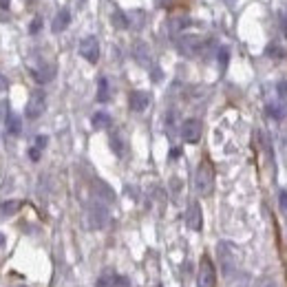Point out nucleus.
<instances>
[{
    "label": "nucleus",
    "mask_w": 287,
    "mask_h": 287,
    "mask_svg": "<svg viewBox=\"0 0 287 287\" xmlns=\"http://www.w3.org/2000/svg\"><path fill=\"white\" fill-rule=\"evenodd\" d=\"M194 190L201 194V197H210L214 190V168L208 159H203L197 166V172H194Z\"/></svg>",
    "instance_id": "nucleus-1"
},
{
    "label": "nucleus",
    "mask_w": 287,
    "mask_h": 287,
    "mask_svg": "<svg viewBox=\"0 0 287 287\" xmlns=\"http://www.w3.org/2000/svg\"><path fill=\"white\" fill-rule=\"evenodd\" d=\"M86 223L93 230H100L109 223V210H106V206L102 201H93L86 208Z\"/></svg>",
    "instance_id": "nucleus-2"
},
{
    "label": "nucleus",
    "mask_w": 287,
    "mask_h": 287,
    "mask_svg": "<svg viewBox=\"0 0 287 287\" xmlns=\"http://www.w3.org/2000/svg\"><path fill=\"white\" fill-rule=\"evenodd\" d=\"M197 285L199 287H217V270H214V263L210 261L208 254H203L201 263H199Z\"/></svg>",
    "instance_id": "nucleus-3"
},
{
    "label": "nucleus",
    "mask_w": 287,
    "mask_h": 287,
    "mask_svg": "<svg viewBox=\"0 0 287 287\" xmlns=\"http://www.w3.org/2000/svg\"><path fill=\"white\" fill-rule=\"evenodd\" d=\"M217 254H219V261H221V268L223 272H234V268H237L239 263V252L234 245H230L228 241H221V243L217 245Z\"/></svg>",
    "instance_id": "nucleus-4"
},
{
    "label": "nucleus",
    "mask_w": 287,
    "mask_h": 287,
    "mask_svg": "<svg viewBox=\"0 0 287 287\" xmlns=\"http://www.w3.org/2000/svg\"><path fill=\"white\" fill-rule=\"evenodd\" d=\"M44 109H47V95H44V91H40V89L31 91L29 102H27V109H24V115H27L29 120H38V117L44 113Z\"/></svg>",
    "instance_id": "nucleus-5"
},
{
    "label": "nucleus",
    "mask_w": 287,
    "mask_h": 287,
    "mask_svg": "<svg viewBox=\"0 0 287 287\" xmlns=\"http://www.w3.org/2000/svg\"><path fill=\"white\" fill-rule=\"evenodd\" d=\"M80 55L86 60V62L95 64L97 60H100V40L95 38V35H89V38H84L80 42Z\"/></svg>",
    "instance_id": "nucleus-6"
},
{
    "label": "nucleus",
    "mask_w": 287,
    "mask_h": 287,
    "mask_svg": "<svg viewBox=\"0 0 287 287\" xmlns=\"http://www.w3.org/2000/svg\"><path fill=\"white\" fill-rule=\"evenodd\" d=\"M201 133H203V124L199 120H186L181 124V137H183V142H188V144H197L199 140H201Z\"/></svg>",
    "instance_id": "nucleus-7"
},
{
    "label": "nucleus",
    "mask_w": 287,
    "mask_h": 287,
    "mask_svg": "<svg viewBox=\"0 0 287 287\" xmlns=\"http://www.w3.org/2000/svg\"><path fill=\"white\" fill-rule=\"evenodd\" d=\"M177 47H179V51H181L183 55H190V58H192V55H197L199 51L206 47V42H201V40L194 38V35H183V38H179Z\"/></svg>",
    "instance_id": "nucleus-8"
},
{
    "label": "nucleus",
    "mask_w": 287,
    "mask_h": 287,
    "mask_svg": "<svg viewBox=\"0 0 287 287\" xmlns=\"http://www.w3.org/2000/svg\"><path fill=\"white\" fill-rule=\"evenodd\" d=\"M186 223H188V228H190V230H194V232H199V230H201L203 217H201V206H199L197 201H192L190 206H188V210H186Z\"/></svg>",
    "instance_id": "nucleus-9"
},
{
    "label": "nucleus",
    "mask_w": 287,
    "mask_h": 287,
    "mask_svg": "<svg viewBox=\"0 0 287 287\" xmlns=\"http://www.w3.org/2000/svg\"><path fill=\"white\" fill-rule=\"evenodd\" d=\"M148 104H150V95H148L146 91H133V93L128 95V106H131V111L142 113V111L148 109Z\"/></svg>",
    "instance_id": "nucleus-10"
},
{
    "label": "nucleus",
    "mask_w": 287,
    "mask_h": 287,
    "mask_svg": "<svg viewBox=\"0 0 287 287\" xmlns=\"http://www.w3.org/2000/svg\"><path fill=\"white\" fill-rule=\"evenodd\" d=\"M31 73H33L35 82L44 84V82L53 80V75H55V66H53V64H47V62H40V66H31Z\"/></svg>",
    "instance_id": "nucleus-11"
},
{
    "label": "nucleus",
    "mask_w": 287,
    "mask_h": 287,
    "mask_svg": "<svg viewBox=\"0 0 287 287\" xmlns=\"http://www.w3.org/2000/svg\"><path fill=\"white\" fill-rule=\"evenodd\" d=\"M268 115L272 120H283L287 115V102L283 100H276V102H270L268 104Z\"/></svg>",
    "instance_id": "nucleus-12"
},
{
    "label": "nucleus",
    "mask_w": 287,
    "mask_h": 287,
    "mask_svg": "<svg viewBox=\"0 0 287 287\" xmlns=\"http://www.w3.org/2000/svg\"><path fill=\"white\" fill-rule=\"evenodd\" d=\"M69 22H71V13H69V9H60L58 11V16L53 18V31L55 33H60V31H64L66 27H69Z\"/></svg>",
    "instance_id": "nucleus-13"
},
{
    "label": "nucleus",
    "mask_w": 287,
    "mask_h": 287,
    "mask_svg": "<svg viewBox=\"0 0 287 287\" xmlns=\"http://www.w3.org/2000/svg\"><path fill=\"white\" fill-rule=\"evenodd\" d=\"M20 208H22V201H18V199H11V201H2V203H0V219L13 217V214H16Z\"/></svg>",
    "instance_id": "nucleus-14"
},
{
    "label": "nucleus",
    "mask_w": 287,
    "mask_h": 287,
    "mask_svg": "<svg viewBox=\"0 0 287 287\" xmlns=\"http://www.w3.org/2000/svg\"><path fill=\"white\" fill-rule=\"evenodd\" d=\"M4 126H7V133L20 135V131H22V120H20L16 113H9V115L4 117Z\"/></svg>",
    "instance_id": "nucleus-15"
},
{
    "label": "nucleus",
    "mask_w": 287,
    "mask_h": 287,
    "mask_svg": "<svg viewBox=\"0 0 287 287\" xmlns=\"http://www.w3.org/2000/svg\"><path fill=\"white\" fill-rule=\"evenodd\" d=\"M91 124H93L95 131H106V128L113 124V120L109 113H95V115L91 117Z\"/></svg>",
    "instance_id": "nucleus-16"
},
{
    "label": "nucleus",
    "mask_w": 287,
    "mask_h": 287,
    "mask_svg": "<svg viewBox=\"0 0 287 287\" xmlns=\"http://www.w3.org/2000/svg\"><path fill=\"white\" fill-rule=\"evenodd\" d=\"M93 188H95V194L100 197V201H102V199H104V201H113V199H115V192H113L104 181H95Z\"/></svg>",
    "instance_id": "nucleus-17"
},
{
    "label": "nucleus",
    "mask_w": 287,
    "mask_h": 287,
    "mask_svg": "<svg viewBox=\"0 0 287 287\" xmlns=\"http://www.w3.org/2000/svg\"><path fill=\"white\" fill-rule=\"evenodd\" d=\"M111 100V89H109V80L106 78H100V82H97V102H109Z\"/></svg>",
    "instance_id": "nucleus-18"
},
{
    "label": "nucleus",
    "mask_w": 287,
    "mask_h": 287,
    "mask_svg": "<svg viewBox=\"0 0 287 287\" xmlns=\"http://www.w3.org/2000/svg\"><path fill=\"white\" fill-rule=\"evenodd\" d=\"M111 22H113V27H115V29H126L128 24H131V20H128V16H126L124 11H120V9H117V11H113Z\"/></svg>",
    "instance_id": "nucleus-19"
},
{
    "label": "nucleus",
    "mask_w": 287,
    "mask_h": 287,
    "mask_svg": "<svg viewBox=\"0 0 287 287\" xmlns=\"http://www.w3.org/2000/svg\"><path fill=\"white\" fill-rule=\"evenodd\" d=\"M111 148H113V152H115L117 157H124V150H126V144L124 140H122L117 133H113L111 135Z\"/></svg>",
    "instance_id": "nucleus-20"
},
{
    "label": "nucleus",
    "mask_w": 287,
    "mask_h": 287,
    "mask_svg": "<svg viewBox=\"0 0 287 287\" xmlns=\"http://www.w3.org/2000/svg\"><path fill=\"white\" fill-rule=\"evenodd\" d=\"M111 287H131V281H128L126 276L113 274V285H111Z\"/></svg>",
    "instance_id": "nucleus-21"
},
{
    "label": "nucleus",
    "mask_w": 287,
    "mask_h": 287,
    "mask_svg": "<svg viewBox=\"0 0 287 287\" xmlns=\"http://www.w3.org/2000/svg\"><path fill=\"white\" fill-rule=\"evenodd\" d=\"M268 55H272V58H283V49H281L279 44L272 42L270 47H268Z\"/></svg>",
    "instance_id": "nucleus-22"
},
{
    "label": "nucleus",
    "mask_w": 287,
    "mask_h": 287,
    "mask_svg": "<svg viewBox=\"0 0 287 287\" xmlns=\"http://www.w3.org/2000/svg\"><path fill=\"white\" fill-rule=\"evenodd\" d=\"M228 58H230L228 49H219V64H221V69H225V66H228Z\"/></svg>",
    "instance_id": "nucleus-23"
},
{
    "label": "nucleus",
    "mask_w": 287,
    "mask_h": 287,
    "mask_svg": "<svg viewBox=\"0 0 287 287\" xmlns=\"http://www.w3.org/2000/svg\"><path fill=\"white\" fill-rule=\"evenodd\" d=\"M111 285H113V274H104L97 281V287H111Z\"/></svg>",
    "instance_id": "nucleus-24"
},
{
    "label": "nucleus",
    "mask_w": 287,
    "mask_h": 287,
    "mask_svg": "<svg viewBox=\"0 0 287 287\" xmlns=\"http://www.w3.org/2000/svg\"><path fill=\"white\" fill-rule=\"evenodd\" d=\"M279 203H281V210L287 214V190H281L279 192Z\"/></svg>",
    "instance_id": "nucleus-25"
},
{
    "label": "nucleus",
    "mask_w": 287,
    "mask_h": 287,
    "mask_svg": "<svg viewBox=\"0 0 287 287\" xmlns=\"http://www.w3.org/2000/svg\"><path fill=\"white\" fill-rule=\"evenodd\" d=\"M47 144H49L47 135H38V137H35V148H40V150H42V148L47 146Z\"/></svg>",
    "instance_id": "nucleus-26"
},
{
    "label": "nucleus",
    "mask_w": 287,
    "mask_h": 287,
    "mask_svg": "<svg viewBox=\"0 0 287 287\" xmlns=\"http://www.w3.org/2000/svg\"><path fill=\"white\" fill-rule=\"evenodd\" d=\"M40 27H42V20L35 18L33 22H31V29H29V31H31V33H38V31H40Z\"/></svg>",
    "instance_id": "nucleus-27"
},
{
    "label": "nucleus",
    "mask_w": 287,
    "mask_h": 287,
    "mask_svg": "<svg viewBox=\"0 0 287 287\" xmlns=\"http://www.w3.org/2000/svg\"><path fill=\"white\" fill-rule=\"evenodd\" d=\"M29 157H31L33 161H38V159H40V148H35V146H33L31 150H29Z\"/></svg>",
    "instance_id": "nucleus-28"
},
{
    "label": "nucleus",
    "mask_w": 287,
    "mask_h": 287,
    "mask_svg": "<svg viewBox=\"0 0 287 287\" xmlns=\"http://www.w3.org/2000/svg\"><path fill=\"white\" fill-rule=\"evenodd\" d=\"M4 111H7V102H0V120H2ZM4 117H7V115H4Z\"/></svg>",
    "instance_id": "nucleus-29"
},
{
    "label": "nucleus",
    "mask_w": 287,
    "mask_h": 287,
    "mask_svg": "<svg viewBox=\"0 0 287 287\" xmlns=\"http://www.w3.org/2000/svg\"><path fill=\"white\" fill-rule=\"evenodd\" d=\"M4 89H7V80H4L2 73H0V91H4Z\"/></svg>",
    "instance_id": "nucleus-30"
},
{
    "label": "nucleus",
    "mask_w": 287,
    "mask_h": 287,
    "mask_svg": "<svg viewBox=\"0 0 287 287\" xmlns=\"http://www.w3.org/2000/svg\"><path fill=\"white\" fill-rule=\"evenodd\" d=\"M179 155H181V150H179V148H172V152H170V157H172V159H177Z\"/></svg>",
    "instance_id": "nucleus-31"
},
{
    "label": "nucleus",
    "mask_w": 287,
    "mask_h": 287,
    "mask_svg": "<svg viewBox=\"0 0 287 287\" xmlns=\"http://www.w3.org/2000/svg\"><path fill=\"white\" fill-rule=\"evenodd\" d=\"M9 7V0H0V9H7Z\"/></svg>",
    "instance_id": "nucleus-32"
},
{
    "label": "nucleus",
    "mask_w": 287,
    "mask_h": 287,
    "mask_svg": "<svg viewBox=\"0 0 287 287\" xmlns=\"http://www.w3.org/2000/svg\"><path fill=\"white\" fill-rule=\"evenodd\" d=\"M168 2H170V0H157V4H159V7H166Z\"/></svg>",
    "instance_id": "nucleus-33"
},
{
    "label": "nucleus",
    "mask_w": 287,
    "mask_h": 287,
    "mask_svg": "<svg viewBox=\"0 0 287 287\" xmlns=\"http://www.w3.org/2000/svg\"><path fill=\"white\" fill-rule=\"evenodd\" d=\"M16 287H27V285H16Z\"/></svg>",
    "instance_id": "nucleus-34"
},
{
    "label": "nucleus",
    "mask_w": 287,
    "mask_h": 287,
    "mask_svg": "<svg viewBox=\"0 0 287 287\" xmlns=\"http://www.w3.org/2000/svg\"><path fill=\"white\" fill-rule=\"evenodd\" d=\"M155 287H161V285H155Z\"/></svg>",
    "instance_id": "nucleus-35"
}]
</instances>
